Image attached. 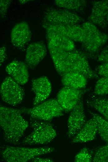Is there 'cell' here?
<instances>
[{
    "instance_id": "16",
    "label": "cell",
    "mask_w": 108,
    "mask_h": 162,
    "mask_svg": "<svg viewBox=\"0 0 108 162\" xmlns=\"http://www.w3.org/2000/svg\"><path fill=\"white\" fill-rule=\"evenodd\" d=\"M28 67L25 63L18 60H14L7 65V73L20 85H24L28 81L29 74Z\"/></svg>"
},
{
    "instance_id": "17",
    "label": "cell",
    "mask_w": 108,
    "mask_h": 162,
    "mask_svg": "<svg viewBox=\"0 0 108 162\" xmlns=\"http://www.w3.org/2000/svg\"><path fill=\"white\" fill-rule=\"evenodd\" d=\"M98 132L97 122L93 117L87 121L79 132L73 137V144L91 141L96 138Z\"/></svg>"
},
{
    "instance_id": "19",
    "label": "cell",
    "mask_w": 108,
    "mask_h": 162,
    "mask_svg": "<svg viewBox=\"0 0 108 162\" xmlns=\"http://www.w3.org/2000/svg\"><path fill=\"white\" fill-rule=\"evenodd\" d=\"M87 79L78 73H70L61 76V82L65 87L81 89H84L87 84Z\"/></svg>"
},
{
    "instance_id": "11",
    "label": "cell",
    "mask_w": 108,
    "mask_h": 162,
    "mask_svg": "<svg viewBox=\"0 0 108 162\" xmlns=\"http://www.w3.org/2000/svg\"><path fill=\"white\" fill-rule=\"evenodd\" d=\"M83 103L82 100L72 110L67 121L66 136L73 137L80 130L86 122Z\"/></svg>"
},
{
    "instance_id": "15",
    "label": "cell",
    "mask_w": 108,
    "mask_h": 162,
    "mask_svg": "<svg viewBox=\"0 0 108 162\" xmlns=\"http://www.w3.org/2000/svg\"><path fill=\"white\" fill-rule=\"evenodd\" d=\"M31 37V33L29 26L25 21L16 24L11 31V43L17 48H23L30 41Z\"/></svg>"
},
{
    "instance_id": "18",
    "label": "cell",
    "mask_w": 108,
    "mask_h": 162,
    "mask_svg": "<svg viewBox=\"0 0 108 162\" xmlns=\"http://www.w3.org/2000/svg\"><path fill=\"white\" fill-rule=\"evenodd\" d=\"M47 47H51L66 51L75 49L74 42L67 37L58 33L50 31H46Z\"/></svg>"
},
{
    "instance_id": "28",
    "label": "cell",
    "mask_w": 108,
    "mask_h": 162,
    "mask_svg": "<svg viewBox=\"0 0 108 162\" xmlns=\"http://www.w3.org/2000/svg\"><path fill=\"white\" fill-rule=\"evenodd\" d=\"M11 1L10 0H0V16L2 18L3 17L6 15Z\"/></svg>"
},
{
    "instance_id": "3",
    "label": "cell",
    "mask_w": 108,
    "mask_h": 162,
    "mask_svg": "<svg viewBox=\"0 0 108 162\" xmlns=\"http://www.w3.org/2000/svg\"><path fill=\"white\" fill-rule=\"evenodd\" d=\"M52 147H28L3 145L0 147V154L7 162H25L40 156L54 151Z\"/></svg>"
},
{
    "instance_id": "30",
    "label": "cell",
    "mask_w": 108,
    "mask_h": 162,
    "mask_svg": "<svg viewBox=\"0 0 108 162\" xmlns=\"http://www.w3.org/2000/svg\"><path fill=\"white\" fill-rule=\"evenodd\" d=\"M32 162H54L53 160L52 159L48 158H42L39 157H36L32 160Z\"/></svg>"
},
{
    "instance_id": "22",
    "label": "cell",
    "mask_w": 108,
    "mask_h": 162,
    "mask_svg": "<svg viewBox=\"0 0 108 162\" xmlns=\"http://www.w3.org/2000/svg\"><path fill=\"white\" fill-rule=\"evenodd\" d=\"M89 112L96 121L98 132L101 138L108 144V122L99 115L90 111Z\"/></svg>"
},
{
    "instance_id": "31",
    "label": "cell",
    "mask_w": 108,
    "mask_h": 162,
    "mask_svg": "<svg viewBox=\"0 0 108 162\" xmlns=\"http://www.w3.org/2000/svg\"><path fill=\"white\" fill-rule=\"evenodd\" d=\"M19 2L20 4H25L26 3L29 2L31 0H19Z\"/></svg>"
},
{
    "instance_id": "26",
    "label": "cell",
    "mask_w": 108,
    "mask_h": 162,
    "mask_svg": "<svg viewBox=\"0 0 108 162\" xmlns=\"http://www.w3.org/2000/svg\"><path fill=\"white\" fill-rule=\"evenodd\" d=\"M95 71L99 76L108 78V62L102 63L97 66Z\"/></svg>"
},
{
    "instance_id": "4",
    "label": "cell",
    "mask_w": 108,
    "mask_h": 162,
    "mask_svg": "<svg viewBox=\"0 0 108 162\" xmlns=\"http://www.w3.org/2000/svg\"><path fill=\"white\" fill-rule=\"evenodd\" d=\"M82 26L85 33L84 40L81 43L83 52L87 57L97 58L100 50L108 40V35L89 21L84 23Z\"/></svg>"
},
{
    "instance_id": "14",
    "label": "cell",
    "mask_w": 108,
    "mask_h": 162,
    "mask_svg": "<svg viewBox=\"0 0 108 162\" xmlns=\"http://www.w3.org/2000/svg\"><path fill=\"white\" fill-rule=\"evenodd\" d=\"M47 53V49L42 41L32 43L26 50L25 64L28 68L34 69L43 60Z\"/></svg>"
},
{
    "instance_id": "20",
    "label": "cell",
    "mask_w": 108,
    "mask_h": 162,
    "mask_svg": "<svg viewBox=\"0 0 108 162\" xmlns=\"http://www.w3.org/2000/svg\"><path fill=\"white\" fill-rule=\"evenodd\" d=\"M54 2L59 7L78 12L83 11L87 4V1L83 0H56Z\"/></svg>"
},
{
    "instance_id": "9",
    "label": "cell",
    "mask_w": 108,
    "mask_h": 162,
    "mask_svg": "<svg viewBox=\"0 0 108 162\" xmlns=\"http://www.w3.org/2000/svg\"><path fill=\"white\" fill-rule=\"evenodd\" d=\"M87 91L84 88L78 89L64 86L57 93L56 99L64 111L69 112L81 101Z\"/></svg>"
},
{
    "instance_id": "8",
    "label": "cell",
    "mask_w": 108,
    "mask_h": 162,
    "mask_svg": "<svg viewBox=\"0 0 108 162\" xmlns=\"http://www.w3.org/2000/svg\"><path fill=\"white\" fill-rule=\"evenodd\" d=\"M43 22L50 24L69 25L77 24L82 19L76 13L65 9L54 8L47 9L43 17Z\"/></svg>"
},
{
    "instance_id": "7",
    "label": "cell",
    "mask_w": 108,
    "mask_h": 162,
    "mask_svg": "<svg viewBox=\"0 0 108 162\" xmlns=\"http://www.w3.org/2000/svg\"><path fill=\"white\" fill-rule=\"evenodd\" d=\"M0 92L2 100L13 106L20 104L25 95L23 88L10 76H7L4 79L0 87Z\"/></svg>"
},
{
    "instance_id": "5",
    "label": "cell",
    "mask_w": 108,
    "mask_h": 162,
    "mask_svg": "<svg viewBox=\"0 0 108 162\" xmlns=\"http://www.w3.org/2000/svg\"><path fill=\"white\" fill-rule=\"evenodd\" d=\"M29 124L33 131L22 141L23 145L47 144L53 141L57 136L53 125L48 122L31 119Z\"/></svg>"
},
{
    "instance_id": "27",
    "label": "cell",
    "mask_w": 108,
    "mask_h": 162,
    "mask_svg": "<svg viewBox=\"0 0 108 162\" xmlns=\"http://www.w3.org/2000/svg\"><path fill=\"white\" fill-rule=\"evenodd\" d=\"M97 59V61L100 62H108V45L105 47L100 53Z\"/></svg>"
},
{
    "instance_id": "23",
    "label": "cell",
    "mask_w": 108,
    "mask_h": 162,
    "mask_svg": "<svg viewBox=\"0 0 108 162\" xmlns=\"http://www.w3.org/2000/svg\"><path fill=\"white\" fill-rule=\"evenodd\" d=\"M94 93L97 95L108 94V78L102 77L98 79L94 86Z\"/></svg>"
},
{
    "instance_id": "13",
    "label": "cell",
    "mask_w": 108,
    "mask_h": 162,
    "mask_svg": "<svg viewBox=\"0 0 108 162\" xmlns=\"http://www.w3.org/2000/svg\"><path fill=\"white\" fill-rule=\"evenodd\" d=\"M31 84L35 94L33 104L35 106L46 101L51 94L52 87L49 79L44 76L32 79Z\"/></svg>"
},
{
    "instance_id": "2",
    "label": "cell",
    "mask_w": 108,
    "mask_h": 162,
    "mask_svg": "<svg viewBox=\"0 0 108 162\" xmlns=\"http://www.w3.org/2000/svg\"><path fill=\"white\" fill-rule=\"evenodd\" d=\"M20 109L0 106V126L4 140L7 143L14 145L20 143L26 130L28 122L23 117Z\"/></svg>"
},
{
    "instance_id": "6",
    "label": "cell",
    "mask_w": 108,
    "mask_h": 162,
    "mask_svg": "<svg viewBox=\"0 0 108 162\" xmlns=\"http://www.w3.org/2000/svg\"><path fill=\"white\" fill-rule=\"evenodd\" d=\"M20 109L22 113L28 115L31 119L46 122L63 116L64 112L56 99L46 100L32 108L22 107Z\"/></svg>"
},
{
    "instance_id": "29",
    "label": "cell",
    "mask_w": 108,
    "mask_h": 162,
    "mask_svg": "<svg viewBox=\"0 0 108 162\" xmlns=\"http://www.w3.org/2000/svg\"><path fill=\"white\" fill-rule=\"evenodd\" d=\"M6 50L4 46L0 48V66L4 62L7 57Z\"/></svg>"
},
{
    "instance_id": "12",
    "label": "cell",
    "mask_w": 108,
    "mask_h": 162,
    "mask_svg": "<svg viewBox=\"0 0 108 162\" xmlns=\"http://www.w3.org/2000/svg\"><path fill=\"white\" fill-rule=\"evenodd\" d=\"M89 21L104 29L108 25V0L93 2Z\"/></svg>"
},
{
    "instance_id": "24",
    "label": "cell",
    "mask_w": 108,
    "mask_h": 162,
    "mask_svg": "<svg viewBox=\"0 0 108 162\" xmlns=\"http://www.w3.org/2000/svg\"><path fill=\"white\" fill-rule=\"evenodd\" d=\"M93 162H108V144L99 148L93 156Z\"/></svg>"
},
{
    "instance_id": "25",
    "label": "cell",
    "mask_w": 108,
    "mask_h": 162,
    "mask_svg": "<svg viewBox=\"0 0 108 162\" xmlns=\"http://www.w3.org/2000/svg\"><path fill=\"white\" fill-rule=\"evenodd\" d=\"M93 156L91 152L87 147H84L76 155L74 161L75 162H91Z\"/></svg>"
},
{
    "instance_id": "1",
    "label": "cell",
    "mask_w": 108,
    "mask_h": 162,
    "mask_svg": "<svg viewBox=\"0 0 108 162\" xmlns=\"http://www.w3.org/2000/svg\"><path fill=\"white\" fill-rule=\"evenodd\" d=\"M58 74L62 76L70 73H78L87 79L97 78L99 75L90 67L87 57L83 52L77 50L66 51L47 47Z\"/></svg>"
},
{
    "instance_id": "21",
    "label": "cell",
    "mask_w": 108,
    "mask_h": 162,
    "mask_svg": "<svg viewBox=\"0 0 108 162\" xmlns=\"http://www.w3.org/2000/svg\"><path fill=\"white\" fill-rule=\"evenodd\" d=\"M87 104L97 111L108 122V99L94 98L87 101Z\"/></svg>"
},
{
    "instance_id": "10",
    "label": "cell",
    "mask_w": 108,
    "mask_h": 162,
    "mask_svg": "<svg viewBox=\"0 0 108 162\" xmlns=\"http://www.w3.org/2000/svg\"><path fill=\"white\" fill-rule=\"evenodd\" d=\"M43 26L46 31H52L58 33L73 41L81 43L84 39V30L82 26L78 24L60 25L43 22Z\"/></svg>"
}]
</instances>
